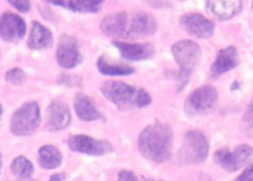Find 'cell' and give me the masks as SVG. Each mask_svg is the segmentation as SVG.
<instances>
[{"label":"cell","mask_w":253,"mask_h":181,"mask_svg":"<svg viewBox=\"0 0 253 181\" xmlns=\"http://www.w3.org/2000/svg\"><path fill=\"white\" fill-rule=\"evenodd\" d=\"M101 93L120 110L146 108L152 103V98L145 89L131 86L123 81H105L101 86Z\"/></svg>","instance_id":"cell-2"},{"label":"cell","mask_w":253,"mask_h":181,"mask_svg":"<svg viewBox=\"0 0 253 181\" xmlns=\"http://www.w3.org/2000/svg\"><path fill=\"white\" fill-rule=\"evenodd\" d=\"M209 153V143L200 131H189L185 133L183 145L178 152V162L180 164H199L203 163Z\"/></svg>","instance_id":"cell-4"},{"label":"cell","mask_w":253,"mask_h":181,"mask_svg":"<svg viewBox=\"0 0 253 181\" xmlns=\"http://www.w3.org/2000/svg\"><path fill=\"white\" fill-rule=\"evenodd\" d=\"M158 29L156 19L147 12H126L123 38H141L152 36Z\"/></svg>","instance_id":"cell-7"},{"label":"cell","mask_w":253,"mask_h":181,"mask_svg":"<svg viewBox=\"0 0 253 181\" xmlns=\"http://www.w3.org/2000/svg\"><path fill=\"white\" fill-rule=\"evenodd\" d=\"M172 145V128L166 123H152L146 127L138 137V149L141 154L156 163H163L169 159Z\"/></svg>","instance_id":"cell-1"},{"label":"cell","mask_w":253,"mask_h":181,"mask_svg":"<svg viewBox=\"0 0 253 181\" xmlns=\"http://www.w3.org/2000/svg\"><path fill=\"white\" fill-rule=\"evenodd\" d=\"M172 53L179 67L178 79L184 85L202 58V48L192 39H182L172 46Z\"/></svg>","instance_id":"cell-3"},{"label":"cell","mask_w":253,"mask_h":181,"mask_svg":"<svg viewBox=\"0 0 253 181\" xmlns=\"http://www.w3.org/2000/svg\"><path fill=\"white\" fill-rule=\"evenodd\" d=\"M252 4H253V2H252Z\"/></svg>","instance_id":"cell-31"},{"label":"cell","mask_w":253,"mask_h":181,"mask_svg":"<svg viewBox=\"0 0 253 181\" xmlns=\"http://www.w3.org/2000/svg\"><path fill=\"white\" fill-rule=\"evenodd\" d=\"M217 101L219 94L214 86H200L187 98L185 111L190 115H208L216 109Z\"/></svg>","instance_id":"cell-6"},{"label":"cell","mask_w":253,"mask_h":181,"mask_svg":"<svg viewBox=\"0 0 253 181\" xmlns=\"http://www.w3.org/2000/svg\"><path fill=\"white\" fill-rule=\"evenodd\" d=\"M9 4L14 6L16 10H19L20 12H27L31 9V2L24 1V0H21V1H19V0H10Z\"/></svg>","instance_id":"cell-26"},{"label":"cell","mask_w":253,"mask_h":181,"mask_svg":"<svg viewBox=\"0 0 253 181\" xmlns=\"http://www.w3.org/2000/svg\"><path fill=\"white\" fill-rule=\"evenodd\" d=\"M40 121V106L35 101H31L15 111L10 122V130L16 136H29L37 130Z\"/></svg>","instance_id":"cell-5"},{"label":"cell","mask_w":253,"mask_h":181,"mask_svg":"<svg viewBox=\"0 0 253 181\" xmlns=\"http://www.w3.org/2000/svg\"><path fill=\"white\" fill-rule=\"evenodd\" d=\"M5 79L7 83L12 84V85H22L26 80V74L22 69L20 68H12L6 72L5 74Z\"/></svg>","instance_id":"cell-24"},{"label":"cell","mask_w":253,"mask_h":181,"mask_svg":"<svg viewBox=\"0 0 253 181\" xmlns=\"http://www.w3.org/2000/svg\"><path fill=\"white\" fill-rule=\"evenodd\" d=\"M26 34V24L24 20L12 12H4L0 19V35L4 41L16 43L24 38Z\"/></svg>","instance_id":"cell-12"},{"label":"cell","mask_w":253,"mask_h":181,"mask_svg":"<svg viewBox=\"0 0 253 181\" xmlns=\"http://www.w3.org/2000/svg\"><path fill=\"white\" fill-rule=\"evenodd\" d=\"M253 157V148L251 145H241L235 149H220L215 153L214 159L222 169L226 172L232 173L241 169L247 164Z\"/></svg>","instance_id":"cell-8"},{"label":"cell","mask_w":253,"mask_h":181,"mask_svg":"<svg viewBox=\"0 0 253 181\" xmlns=\"http://www.w3.org/2000/svg\"><path fill=\"white\" fill-rule=\"evenodd\" d=\"M52 43H53L52 32L40 22H32L31 32H30L29 41H27L30 48L35 49V51H41V49H46L51 47Z\"/></svg>","instance_id":"cell-17"},{"label":"cell","mask_w":253,"mask_h":181,"mask_svg":"<svg viewBox=\"0 0 253 181\" xmlns=\"http://www.w3.org/2000/svg\"><path fill=\"white\" fill-rule=\"evenodd\" d=\"M118 181H138L137 178L135 177L132 172H127V170H123L119 173Z\"/></svg>","instance_id":"cell-28"},{"label":"cell","mask_w":253,"mask_h":181,"mask_svg":"<svg viewBox=\"0 0 253 181\" xmlns=\"http://www.w3.org/2000/svg\"><path fill=\"white\" fill-rule=\"evenodd\" d=\"M244 122L250 131H253V98L250 101L244 116Z\"/></svg>","instance_id":"cell-25"},{"label":"cell","mask_w":253,"mask_h":181,"mask_svg":"<svg viewBox=\"0 0 253 181\" xmlns=\"http://www.w3.org/2000/svg\"><path fill=\"white\" fill-rule=\"evenodd\" d=\"M96 67L103 75H130L135 72L132 67L123 63H114L109 61L105 56L99 57Z\"/></svg>","instance_id":"cell-20"},{"label":"cell","mask_w":253,"mask_h":181,"mask_svg":"<svg viewBox=\"0 0 253 181\" xmlns=\"http://www.w3.org/2000/svg\"><path fill=\"white\" fill-rule=\"evenodd\" d=\"M57 62L66 69L74 68L82 62V54L79 51L78 42L69 35H63L59 38L57 47Z\"/></svg>","instance_id":"cell-10"},{"label":"cell","mask_w":253,"mask_h":181,"mask_svg":"<svg viewBox=\"0 0 253 181\" xmlns=\"http://www.w3.org/2000/svg\"><path fill=\"white\" fill-rule=\"evenodd\" d=\"M26 181H35V180H26Z\"/></svg>","instance_id":"cell-30"},{"label":"cell","mask_w":253,"mask_h":181,"mask_svg":"<svg viewBox=\"0 0 253 181\" xmlns=\"http://www.w3.org/2000/svg\"><path fill=\"white\" fill-rule=\"evenodd\" d=\"M235 181H253V163L245 169V172L240 175Z\"/></svg>","instance_id":"cell-27"},{"label":"cell","mask_w":253,"mask_h":181,"mask_svg":"<svg viewBox=\"0 0 253 181\" xmlns=\"http://www.w3.org/2000/svg\"><path fill=\"white\" fill-rule=\"evenodd\" d=\"M64 179V175L63 174H57V175H53V177L51 178V179H49V181H62Z\"/></svg>","instance_id":"cell-29"},{"label":"cell","mask_w":253,"mask_h":181,"mask_svg":"<svg viewBox=\"0 0 253 181\" xmlns=\"http://www.w3.org/2000/svg\"><path fill=\"white\" fill-rule=\"evenodd\" d=\"M51 4L59 5V6L67 7V9H71L72 11L76 12H98L100 11L101 5H103V1H49Z\"/></svg>","instance_id":"cell-22"},{"label":"cell","mask_w":253,"mask_h":181,"mask_svg":"<svg viewBox=\"0 0 253 181\" xmlns=\"http://www.w3.org/2000/svg\"><path fill=\"white\" fill-rule=\"evenodd\" d=\"M74 110L77 116L83 121H95L101 118L100 111L96 109L95 103L91 98L84 94H77L74 98Z\"/></svg>","instance_id":"cell-18"},{"label":"cell","mask_w":253,"mask_h":181,"mask_svg":"<svg viewBox=\"0 0 253 181\" xmlns=\"http://www.w3.org/2000/svg\"><path fill=\"white\" fill-rule=\"evenodd\" d=\"M240 63L239 52L234 46L226 47L222 48L221 51L217 53L216 58H215L214 63L211 66V73L212 78H217L221 74L226 73V72L231 71V69L236 68Z\"/></svg>","instance_id":"cell-14"},{"label":"cell","mask_w":253,"mask_h":181,"mask_svg":"<svg viewBox=\"0 0 253 181\" xmlns=\"http://www.w3.org/2000/svg\"><path fill=\"white\" fill-rule=\"evenodd\" d=\"M71 122V111L67 104L53 101L46 111V128L49 131L64 130Z\"/></svg>","instance_id":"cell-13"},{"label":"cell","mask_w":253,"mask_h":181,"mask_svg":"<svg viewBox=\"0 0 253 181\" xmlns=\"http://www.w3.org/2000/svg\"><path fill=\"white\" fill-rule=\"evenodd\" d=\"M68 147L74 152L89 155H104L114 150L113 145L108 141L94 140L85 135H77L69 137Z\"/></svg>","instance_id":"cell-9"},{"label":"cell","mask_w":253,"mask_h":181,"mask_svg":"<svg viewBox=\"0 0 253 181\" xmlns=\"http://www.w3.org/2000/svg\"><path fill=\"white\" fill-rule=\"evenodd\" d=\"M183 29L198 38H210L215 32V24L210 19L200 14L184 15L180 19Z\"/></svg>","instance_id":"cell-11"},{"label":"cell","mask_w":253,"mask_h":181,"mask_svg":"<svg viewBox=\"0 0 253 181\" xmlns=\"http://www.w3.org/2000/svg\"><path fill=\"white\" fill-rule=\"evenodd\" d=\"M39 162L44 169H56L62 164V154L53 145H43L39 150Z\"/></svg>","instance_id":"cell-21"},{"label":"cell","mask_w":253,"mask_h":181,"mask_svg":"<svg viewBox=\"0 0 253 181\" xmlns=\"http://www.w3.org/2000/svg\"><path fill=\"white\" fill-rule=\"evenodd\" d=\"M114 46L120 51L121 56L128 61H145L151 58L155 53V47L152 43H126L114 41Z\"/></svg>","instance_id":"cell-15"},{"label":"cell","mask_w":253,"mask_h":181,"mask_svg":"<svg viewBox=\"0 0 253 181\" xmlns=\"http://www.w3.org/2000/svg\"><path fill=\"white\" fill-rule=\"evenodd\" d=\"M207 10L215 19L226 21L241 12L242 1H208Z\"/></svg>","instance_id":"cell-16"},{"label":"cell","mask_w":253,"mask_h":181,"mask_svg":"<svg viewBox=\"0 0 253 181\" xmlns=\"http://www.w3.org/2000/svg\"><path fill=\"white\" fill-rule=\"evenodd\" d=\"M11 172L19 179L27 180L34 174V165L25 157H17L12 160Z\"/></svg>","instance_id":"cell-23"},{"label":"cell","mask_w":253,"mask_h":181,"mask_svg":"<svg viewBox=\"0 0 253 181\" xmlns=\"http://www.w3.org/2000/svg\"><path fill=\"white\" fill-rule=\"evenodd\" d=\"M126 11L114 12L104 17L101 21V30L109 37H119L123 38L124 24H125Z\"/></svg>","instance_id":"cell-19"}]
</instances>
